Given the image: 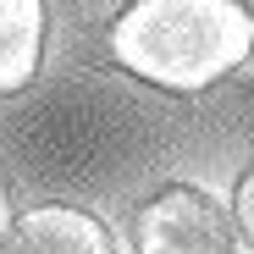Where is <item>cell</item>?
Segmentation results:
<instances>
[{
	"label": "cell",
	"instance_id": "obj_5",
	"mask_svg": "<svg viewBox=\"0 0 254 254\" xmlns=\"http://www.w3.org/2000/svg\"><path fill=\"white\" fill-rule=\"evenodd\" d=\"M227 216H232V227L254 243V166L238 177V199H232V210H227Z\"/></svg>",
	"mask_w": 254,
	"mask_h": 254
},
{
	"label": "cell",
	"instance_id": "obj_3",
	"mask_svg": "<svg viewBox=\"0 0 254 254\" xmlns=\"http://www.w3.org/2000/svg\"><path fill=\"white\" fill-rule=\"evenodd\" d=\"M0 254H116L111 232L72 204H39L28 216H17L0 238Z\"/></svg>",
	"mask_w": 254,
	"mask_h": 254
},
{
	"label": "cell",
	"instance_id": "obj_6",
	"mask_svg": "<svg viewBox=\"0 0 254 254\" xmlns=\"http://www.w3.org/2000/svg\"><path fill=\"white\" fill-rule=\"evenodd\" d=\"M6 227H11V193H6V183H0V238H6Z\"/></svg>",
	"mask_w": 254,
	"mask_h": 254
},
{
	"label": "cell",
	"instance_id": "obj_1",
	"mask_svg": "<svg viewBox=\"0 0 254 254\" xmlns=\"http://www.w3.org/2000/svg\"><path fill=\"white\" fill-rule=\"evenodd\" d=\"M254 56L238 0H133L111 22V61L166 94H199Z\"/></svg>",
	"mask_w": 254,
	"mask_h": 254
},
{
	"label": "cell",
	"instance_id": "obj_2",
	"mask_svg": "<svg viewBox=\"0 0 254 254\" xmlns=\"http://www.w3.org/2000/svg\"><path fill=\"white\" fill-rule=\"evenodd\" d=\"M138 254H238V227L204 188H160L133 216Z\"/></svg>",
	"mask_w": 254,
	"mask_h": 254
},
{
	"label": "cell",
	"instance_id": "obj_4",
	"mask_svg": "<svg viewBox=\"0 0 254 254\" xmlns=\"http://www.w3.org/2000/svg\"><path fill=\"white\" fill-rule=\"evenodd\" d=\"M45 56V0H0V94L33 83Z\"/></svg>",
	"mask_w": 254,
	"mask_h": 254
}]
</instances>
